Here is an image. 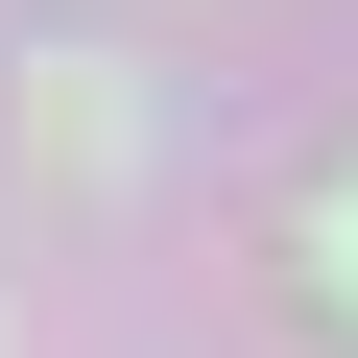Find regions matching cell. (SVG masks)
I'll return each instance as SVG.
<instances>
[{"label":"cell","instance_id":"6da1fadb","mask_svg":"<svg viewBox=\"0 0 358 358\" xmlns=\"http://www.w3.org/2000/svg\"><path fill=\"white\" fill-rule=\"evenodd\" d=\"M310 263H334V310H358V192H334V215H310Z\"/></svg>","mask_w":358,"mask_h":358}]
</instances>
